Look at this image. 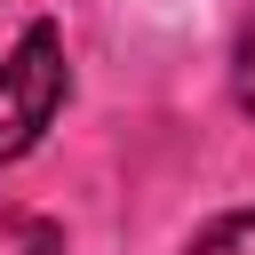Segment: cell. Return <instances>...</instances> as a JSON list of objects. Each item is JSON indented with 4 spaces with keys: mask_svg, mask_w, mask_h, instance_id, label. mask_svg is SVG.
I'll return each instance as SVG.
<instances>
[{
    "mask_svg": "<svg viewBox=\"0 0 255 255\" xmlns=\"http://www.w3.org/2000/svg\"><path fill=\"white\" fill-rule=\"evenodd\" d=\"M231 88H239V104L255 112V16L239 24V48H231Z\"/></svg>",
    "mask_w": 255,
    "mask_h": 255,
    "instance_id": "3",
    "label": "cell"
},
{
    "mask_svg": "<svg viewBox=\"0 0 255 255\" xmlns=\"http://www.w3.org/2000/svg\"><path fill=\"white\" fill-rule=\"evenodd\" d=\"M64 88H72L64 32L56 24H24V40L0 56V159H16V151L40 143V128L56 120Z\"/></svg>",
    "mask_w": 255,
    "mask_h": 255,
    "instance_id": "1",
    "label": "cell"
},
{
    "mask_svg": "<svg viewBox=\"0 0 255 255\" xmlns=\"http://www.w3.org/2000/svg\"><path fill=\"white\" fill-rule=\"evenodd\" d=\"M183 255H255V207H239V215H223V223H207Z\"/></svg>",
    "mask_w": 255,
    "mask_h": 255,
    "instance_id": "2",
    "label": "cell"
}]
</instances>
